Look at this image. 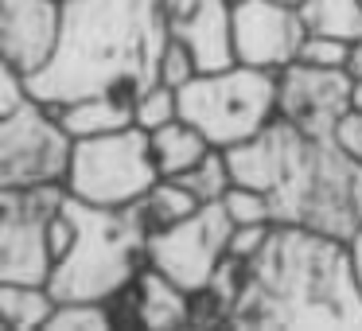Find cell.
I'll list each match as a JSON object with an SVG mask.
<instances>
[{
	"label": "cell",
	"instance_id": "1",
	"mask_svg": "<svg viewBox=\"0 0 362 331\" xmlns=\"http://www.w3.org/2000/svg\"><path fill=\"white\" fill-rule=\"evenodd\" d=\"M230 327L362 331V289L346 238L276 222L265 250L245 265Z\"/></svg>",
	"mask_w": 362,
	"mask_h": 331
},
{
	"label": "cell",
	"instance_id": "2",
	"mask_svg": "<svg viewBox=\"0 0 362 331\" xmlns=\"http://www.w3.org/2000/svg\"><path fill=\"white\" fill-rule=\"evenodd\" d=\"M168 40L164 0H71L63 8V40L40 74L28 79L32 98L63 105L90 94L133 102L160 79Z\"/></svg>",
	"mask_w": 362,
	"mask_h": 331
},
{
	"label": "cell",
	"instance_id": "3",
	"mask_svg": "<svg viewBox=\"0 0 362 331\" xmlns=\"http://www.w3.org/2000/svg\"><path fill=\"white\" fill-rule=\"evenodd\" d=\"M234 183L261 187L273 199L281 226H312L351 238L362 226V160L335 137H312L276 117L257 137L230 144Z\"/></svg>",
	"mask_w": 362,
	"mask_h": 331
},
{
	"label": "cell",
	"instance_id": "4",
	"mask_svg": "<svg viewBox=\"0 0 362 331\" xmlns=\"http://www.w3.org/2000/svg\"><path fill=\"white\" fill-rule=\"evenodd\" d=\"M71 245L51 269L59 300H110L148 265V219L141 203L98 207L66 195Z\"/></svg>",
	"mask_w": 362,
	"mask_h": 331
},
{
	"label": "cell",
	"instance_id": "5",
	"mask_svg": "<svg viewBox=\"0 0 362 331\" xmlns=\"http://www.w3.org/2000/svg\"><path fill=\"white\" fill-rule=\"evenodd\" d=\"M180 117L199 125L218 149L250 141L281 117V71L245 63L203 71L180 90Z\"/></svg>",
	"mask_w": 362,
	"mask_h": 331
},
{
	"label": "cell",
	"instance_id": "6",
	"mask_svg": "<svg viewBox=\"0 0 362 331\" xmlns=\"http://www.w3.org/2000/svg\"><path fill=\"white\" fill-rule=\"evenodd\" d=\"M160 183V168L152 156V133L141 125H125L102 137L74 141L66 191L82 203L98 207H129L141 203Z\"/></svg>",
	"mask_w": 362,
	"mask_h": 331
},
{
	"label": "cell",
	"instance_id": "7",
	"mask_svg": "<svg viewBox=\"0 0 362 331\" xmlns=\"http://www.w3.org/2000/svg\"><path fill=\"white\" fill-rule=\"evenodd\" d=\"M66 183L0 187V281L47 284L55 269L51 219L66 203Z\"/></svg>",
	"mask_w": 362,
	"mask_h": 331
},
{
	"label": "cell",
	"instance_id": "8",
	"mask_svg": "<svg viewBox=\"0 0 362 331\" xmlns=\"http://www.w3.org/2000/svg\"><path fill=\"white\" fill-rule=\"evenodd\" d=\"M71 156L74 137L40 98L0 117V187L66 183Z\"/></svg>",
	"mask_w": 362,
	"mask_h": 331
},
{
	"label": "cell",
	"instance_id": "9",
	"mask_svg": "<svg viewBox=\"0 0 362 331\" xmlns=\"http://www.w3.org/2000/svg\"><path fill=\"white\" fill-rule=\"evenodd\" d=\"M230 234H234V222H230L222 199L203 203L195 214L148 234V265L172 277L180 289L199 292L211 284L222 257L230 253Z\"/></svg>",
	"mask_w": 362,
	"mask_h": 331
},
{
	"label": "cell",
	"instance_id": "10",
	"mask_svg": "<svg viewBox=\"0 0 362 331\" xmlns=\"http://www.w3.org/2000/svg\"><path fill=\"white\" fill-rule=\"evenodd\" d=\"M354 74L346 66H312L288 63L281 71V117L312 137H331L351 110Z\"/></svg>",
	"mask_w": 362,
	"mask_h": 331
},
{
	"label": "cell",
	"instance_id": "11",
	"mask_svg": "<svg viewBox=\"0 0 362 331\" xmlns=\"http://www.w3.org/2000/svg\"><path fill=\"white\" fill-rule=\"evenodd\" d=\"M308 28L300 8H284L276 0H245L234 4V55L245 66L284 71L300 59Z\"/></svg>",
	"mask_w": 362,
	"mask_h": 331
},
{
	"label": "cell",
	"instance_id": "12",
	"mask_svg": "<svg viewBox=\"0 0 362 331\" xmlns=\"http://www.w3.org/2000/svg\"><path fill=\"white\" fill-rule=\"evenodd\" d=\"M63 0H0V63L40 74L63 40Z\"/></svg>",
	"mask_w": 362,
	"mask_h": 331
},
{
	"label": "cell",
	"instance_id": "13",
	"mask_svg": "<svg viewBox=\"0 0 362 331\" xmlns=\"http://www.w3.org/2000/svg\"><path fill=\"white\" fill-rule=\"evenodd\" d=\"M172 40L195 51L203 71L234 66V4L230 0H164Z\"/></svg>",
	"mask_w": 362,
	"mask_h": 331
},
{
	"label": "cell",
	"instance_id": "14",
	"mask_svg": "<svg viewBox=\"0 0 362 331\" xmlns=\"http://www.w3.org/2000/svg\"><path fill=\"white\" fill-rule=\"evenodd\" d=\"M47 110L63 121L66 133H71L74 141L136 125L133 121V102H129V98H117V94H90V98H74V102H63V105H47Z\"/></svg>",
	"mask_w": 362,
	"mask_h": 331
},
{
	"label": "cell",
	"instance_id": "15",
	"mask_svg": "<svg viewBox=\"0 0 362 331\" xmlns=\"http://www.w3.org/2000/svg\"><path fill=\"white\" fill-rule=\"evenodd\" d=\"M136 308H141V327L168 331L191 323V292L152 265H144L136 277Z\"/></svg>",
	"mask_w": 362,
	"mask_h": 331
},
{
	"label": "cell",
	"instance_id": "16",
	"mask_svg": "<svg viewBox=\"0 0 362 331\" xmlns=\"http://www.w3.org/2000/svg\"><path fill=\"white\" fill-rule=\"evenodd\" d=\"M55 308L59 296L51 292V284L0 281V315L12 331H47Z\"/></svg>",
	"mask_w": 362,
	"mask_h": 331
},
{
	"label": "cell",
	"instance_id": "17",
	"mask_svg": "<svg viewBox=\"0 0 362 331\" xmlns=\"http://www.w3.org/2000/svg\"><path fill=\"white\" fill-rule=\"evenodd\" d=\"M211 149L214 144L206 141L203 129L191 125V121H183V117H175L172 125H164V129L152 133V156H156L160 175H183L187 168H195Z\"/></svg>",
	"mask_w": 362,
	"mask_h": 331
},
{
	"label": "cell",
	"instance_id": "18",
	"mask_svg": "<svg viewBox=\"0 0 362 331\" xmlns=\"http://www.w3.org/2000/svg\"><path fill=\"white\" fill-rule=\"evenodd\" d=\"M300 20H304L308 32L335 35L346 43L362 40V0H304Z\"/></svg>",
	"mask_w": 362,
	"mask_h": 331
},
{
	"label": "cell",
	"instance_id": "19",
	"mask_svg": "<svg viewBox=\"0 0 362 331\" xmlns=\"http://www.w3.org/2000/svg\"><path fill=\"white\" fill-rule=\"evenodd\" d=\"M141 207H144V219H148V230L156 234V230H164V226H172V222L195 214L203 203H199V195L187 187V183L172 180V175H160V183L141 199Z\"/></svg>",
	"mask_w": 362,
	"mask_h": 331
},
{
	"label": "cell",
	"instance_id": "20",
	"mask_svg": "<svg viewBox=\"0 0 362 331\" xmlns=\"http://www.w3.org/2000/svg\"><path fill=\"white\" fill-rule=\"evenodd\" d=\"M172 180L187 183V187L199 195V203H218V199L226 195L230 187H234V172H230V156H226V149H218V144H214V149L206 152V156L199 160L195 168H187L183 175H172Z\"/></svg>",
	"mask_w": 362,
	"mask_h": 331
},
{
	"label": "cell",
	"instance_id": "21",
	"mask_svg": "<svg viewBox=\"0 0 362 331\" xmlns=\"http://www.w3.org/2000/svg\"><path fill=\"white\" fill-rule=\"evenodd\" d=\"M180 117V90L168 86V82H152L141 94L133 98V121L144 129V133H156V129L172 125Z\"/></svg>",
	"mask_w": 362,
	"mask_h": 331
},
{
	"label": "cell",
	"instance_id": "22",
	"mask_svg": "<svg viewBox=\"0 0 362 331\" xmlns=\"http://www.w3.org/2000/svg\"><path fill=\"white\" fill-rule=\"evenodd\" d=\"M113 327V315L105 300H59L47 331H105Z\"/></svg>",
	"mask_w": 362,
	"mask_h": 331
},
{
	"label": "cell",
	"instance_id": "23",
	"mask_svg": "<svg viewBox=\"0 0 362 331\" xmlns=\"http://www.w3.org/2000/svg\"><path fill=\"white\" fill-rule=\"evenodd\" d=\"M222 207H226V214H230L234 226H250V222H276L273 199H269V191H261V187L234 183V187L222 195Z\"/></svg>",
	"mask_w": 362,
	"mask_h": 331
},
{
	"label": "cell",
	"instance_id": "24",
	"mask_svg": "<svg viewBox=\"0 0 362 331\" xmlns=\"http://www.w3.org/2000/svg\"><path fill=\"white\" fill-rule=\"evenodd\" d=\"M199 74H203V66H199L195 51H191L187 43H180V40H168L164 55H160V82L183 90L191 79H199Z\"/></svg>",
	"mask_w": 362,
	"mask_h": 331
},
{
	"label": "cell",
	"instance_id": "25",
	"mask_svg": "<svg viewBox=\"0 0 362 331\" xmlns=\"http://www.w3.org/2000/svg\"><path fill=\"white\" fill-rule=\"evenodd\" d=\"M351 47H354V43L335 40V35L308 32L304 47H300V63H312V66H346V63H351Z\"/></svg>",
	"mask_w": 362,
	"mask_h": 331
},
{
	"label": "cell",
	"instance_id": "26",
	"mask_svg": "<svg viewBox=\"0 0 362 331\" xmlns=\"http://www.w3.org/2000/svg\"><path fill=\"white\" fill-rule=\"evenodd\" d=\"M276 222H250V226H234V234H230V253L242 261H253L261 250H265V242L273 238Z\"/></svg>",
	"mask_w": 362,
	"mask_h": 331
},
{
	"label": "cell",
	"instance_id": "27",
	"mask_svg": "<svg viewBox=\"0 0 362 331\" xmlns=\"http://www.w3.org/2000/svg\"><path fill=\"white\" fill-rule=\"evenodd\" d=\"M28 102H32V86H28V79L16 71V66L0 63V117L24 110Z\"/></svg>",
	"mask_w": 362,
	"mask_h": 331
},
{
	"label": "cell",
	"instance_id": "28",
	"mask_svg": "<svg viewBox=\"0 0 362 331\" xmlns=\"http://www.w3.org/2000/svg\"><path fill=\"white\" fill-rule=\"evenodd\" d=\"M331 137L343 144V152H351L354 160H362V110H346Z\"/></svg>",
	"mask_w": 362,
	"mask_h": 331
},
{
	"label": "cell",
	"instance_id": "29",
	"mask_svg": "<svg viewBox=\"0 0 362 331\" xmlns=\"http://www.w3.org/2000/svg\"><path fill=\"white\" fill-rule=\"evenodd\" d=\"M346 245H351V261H354V277H358V289H362V226L354 230L351 238H346Z\"/></svg>",
	"mask_w": 362,
	"mask_h": 331
},
{
	"label": "cell",
	"instance_id": "30",
	"mask_svg": "<svg viewBox=\"0 0 362 331\" xmlns=\"http://www.w3.org/2000/svg\"><path fill=\"white\" fill-rule=\"evenodd\" d=\"M346 71H351L354 79H362V40L351 47V63H346Z\"/></svg>",
	"mask_w": 362,
	"mask_h": 331
},
{
	"label": "cell",
	"instance_id": "31",
	"mask_svg": "<svg viewBox=\"0 0 362 331\" xmlns=\"http://www.w3.org/2000/svg\"><path fill=\"white\" fill-rule=\"evenodd\" d=\"M351 110H362V79H354V90H351Z\"/></svg>",
	"mask_w": 362,
	"mask_h": 331
},
{
	"label": "cell",
	"instance_id": "32",
	"mask_svg": "<svg viewBox=\"0 0 362 331\" xmlns=\"http://www.w3.org/2000/svg\"><path fill=\"white\" fill-rule=\"evenodd\" d=\"M276 4H284V8H300L304 0H276Z\"/></svg>",
	"mask_w": 362,
	"mask_h": 331
},
{
	"label": "cell",
	"instance_id": "33",
	"mask_svg": "<svg viewBox=\"0 0 362 331\" xmlns=\"http://www.w3.org/2000/svg\"><path fill=\"white\" fill-rule=\"evenodd\" d=\"M230 4H245V0H230Z\"/></svg>",
	"mask_w": 362,
	"mask_h": 331
},
{
	"label": "cell",
	"instance_id": "34",
	"mask_svg": "<svg viewBox=\"0 0 362 331\" xmlns=\"http://www.w3.org/2000/svg\"><path fill=\"white\" fill-rule=\"evenodd\" d=\"M63 4H71V0H63Z\"/></svg>",
	"mask_w": 362,
	"mask_h": 331
}]
</instances>
